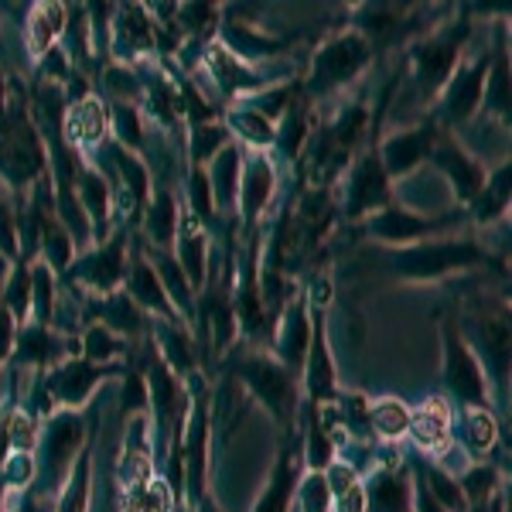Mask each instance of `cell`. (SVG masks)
<instances>
[{
    "instance_id": "cell-1",
    "label": "cell",
    "mask_w": 512,
    "mask_h": 512,
    "mask_svg": "<svg viewBox=\"0 0 512 512\" xmlns=\"http://www.w3.org/2000/svg\"><path fill=\"white\" fill-rule=\"evenodd\" d=\"M454 321L489 379L492 407L495 403L506 407L512 383V304L499 294H478L454 315Z\"/></svg>"
},
{
    "instance_id": "cell-2",
    "label": "cell",
    "mask_w": 512,
    "mask_h": 512,
    "mask_svg": "<svg viewBox=\"0 0 512 512\" xmlns=\"http://www.w3.org/2000/svg\"><path fill=\"white\" fill-rule=\"evenodd\" d=\"M495 263V253L475 236H437L414 246L383 250L376 267L403 284H434L454 274H472Z\"/></svg>"
},
{
    "instance_id": "cell-3",
    "label": "cell",
    "mask_w": 512,
    "mask_h": 512,
    "mask_svg": "<svg viewBox=\"0 0 512 512\" xmlns=\"http://www.w3.org/2000/svg\"><path fill=\"white\" fill-rule=\"evenodd\" d=\"M472 18L458 7V14L437 21L427 35L407 45V65H410V86L420 106L437 103V96L444 93V86L451 82L454 69L468 55V38H472Z\"/></svg>"
},
{
    "instance_id": "cell-4",
    "label": "cell",
    "mask_w": 512,
    "mask_h": 512,
    "mask_svg": "<svg viewBox=\"0 0 512 512\" xmlns=\"http://www.w3.org/2000/svg\"><path fill=\"white\" fill-rule=\"evenodd\" d=\"M441 352H444L441 386H444V400L451 403L454 414H461V410H489L492 407L489 379H485L482 366H478L475 352L461 338L454 315L441 318Z\"/></svg>"
},
{
    "instance_id": "cell-5",
    "label": "cell",
    "mask_w": 512,
    "mask_h": 512,
    "mask_svg": "<svg viewBox=\"0 0 512 512\" xmlns=\"http://www.w3.org/2000/svg\"><path fill=\"white\" fill-rule=\"evenodd\" d=\"M492 65V45L478 48V52L465 55L461 65L454 69L451 82L444 86V93L437 96L431 117L444 134L461 137L482 113V96H485V76Z\"/></svg>"
},
{
    "instance_id": "cell-6",
    "label": "cell",
    "mask_w": 512,
    "mask_h": 512,
    "mask_svg": "<svg viewBox=\"0 0 512 512\" xmlns=\"http://www.w3.org/2000/svg\"><path fill=\"white\" fill-rule=\"evenodd\" d=\"M236 376H239V383L250 390V396H256V403H263V407L280 420V427L291 431V424L297 417V403H301L297 373H291L277 355L250 352V355H239Z\"/></svg>"
},
{
    "instance_id": "cell-7",
    "label": "cell",
    "mask_w": 512,
    "mask_h": 512,
    "mask_svg": "<svg viewBox=\"0 0 512 512\" xmlns=\"http://www.w3.org/2000/svg\"><path fill=\"white\" fill-rule=\"evenodd\" d=\"M465 222H468L465 209L414 212V209H407V205L393 202L390 209L376 212V216H369L362 222V233L396 250V246H414V243H424V239L451 236V233H458V226H465Z\"/></svg>"
},
{
    "instance_id": "cell-8",
    "label": "cell",
    "mask_w": 512,
    "mask_h": 512,
    "mask_svg": "<svg viewBox=\"0 0 512 512\" xmlns=\"http://www.w3.org/2000/svg\"><path fill=\"white\" fill-rule=\"evenodd\" d=\"M376 59L373 45L359 35L355 28L342 31V35L328 38L325 45L315 52L311 62V76H308V96H332L338 89L352 86L362 72L369 69V62Z\"/></svg>"
},
{
    "instance_id": "cell-9",
    "label": "cell",
    "mask_w": 512,
    "mask_h": 512,
    "mask_svg": "<svg viewBox=\"0 0 512 512\" xmlns=\"http://www.w3.org/2000/svg\"><path fill=\"white\" fill-rule=\"evenodd\" d=\"M396 202L393 178L386 175L383 158H379V144H369L349 164V175H345V198H342V216L352 222H366L376 212L390 209Z\"/></svg>"
},
{
    "instance_id": "cell-10",
    "label": "cell",
    "mask_w": 512,
    "mask_h": 512,
    "mask_svg": "<svg viewBox=\"0 0 512 512\" xmlns=\"http://www.w3.org/2000/svg\"><path fill=\"white\" fill-rule=\"evenodd\" d=\"M427 168H431L434 175L448 185L454 205H458V209H465V212L475 205V198L482 195V188H485V178H489L485 161L475 158V154L461 144V137L444 134V130H441V137H437Z\"/></svg>"
},
{
    "instance_id": "cell-11",
    "label": "cell",
    "mask_w": 512,
    "mask_h": 512,
    "mask_svg": "<svg viewBox=\"0 0 512 512\" xmlns=\"http://www.w3.org/2000/svg\"><path fill=\"white\" fill-rule=\"evenodd\" d=\"M441 137V127L434 123V117H424L414 127H400L379 144V158H383L386 175L396 181H407V175H417L420 168H427L431 151Z\"/></svg>"
},
{
    "instance_id": "cell-12",
    "label": "cell",
    "mask_w": 512,
    "mask_h": 512,
    "mask_svg": "<svg viewBox=\"0 0 512 512\" xmlns=\"http://www.w3.org/2000/svg\"><path fill=\"white\" fill-rule=\"evenodd\" d=\"M304 393H308V403H315V407H332V403L342 400L335 355L332 345H328L325 311H311V349L308 359H304Z\"/></svg>"
},
{
    "instance_id": "cell-13",
    "label": "cell",
    "mask_w": 512,
    "mask_h": 512,
    "mask_svg": "<svg viewBox=\"0 0 512 512\" xmlns=\"http://www.w3.org/2000/svg\"><path fill=\"white\" fill-rule=\"evenodd\" d=\"M478 120L495 123L512 140V62L506 48V24H495L492 65H489V76H485V96H482Z\"/></svg>"
},
{
    "instance_id": "cell-14",
    "label": "cell",
    "mask_w": 512,
    "mask_h": 512,
    "mask_svg": "<svg viewBox=\"0 0 512 512\" xmlns=\"http://www.w3.org/2000/svg\"><path fill=\"white\" fill-rule=\"evenodd\" d=\"M410 441L427 458H441L454 441V410L444 396H427L424 403L410 407Z\"/></svg>"
},
{
    "instance_id": "cell-15",
    "label": "cell",
    "mask_w": 512,
    "mask_h": 512,
    "mask_svg": "<svg viewBox=\"0 0 512 512\" xmlns=\"http://www.w3.org/2000/svg\"><path fill=\"white\" fill-rule=\"evenodd\" d=\"M362 489H366V512H414V478L407 461L403 465L379 461Z\"/></svg>"
},
{
    "instance_id": "cell-16",
    "label": "cell",
    "mask_w": 512,
    "mask_h": 512,
    "mask_svg": "<svg viewBox=\"0 0 512 512\" xmlns=\"http://www.w3.org/2000/svg\"><path fill=\"white\" fill-rule=\"evenodd\" d=\"M277 359L284 362L291 373H301L304 359L311 349V304L308 294H294L287 301L284 315L277 321V338H274Z\"/></svg>"
},
{
    "instance_id": "cell-17",
    "label": "cell",
    "mask_w": 512,
    "mask_h": 512,
    "mask_svg": "<svg viewBox=\"0 0 512 512\" xmlns=\"http://www.w3.org/2000/svg\"><path fill=\"white\" fill-rule=\"evenodd\" d=\"M41 144L35 130L21 117H14L11 127L0 134V168L11 175V181H31L41 175Z\"/></svg>"
},
{
    "instance_id": "cell-18",
    "label": "cell",
    "mask_w": 512,
    "mask_h": 512,
    "mask_svg": "<svg viewBox=\"0 0 512 512\" xmlns=\"http://www.w3.org/2000/svg\"><path fill=\"white\" fill-rule=\"evenodd\" d=\"M274 188H277L274 161L267 158V151H253V158L243 164V175H239V209H243L246 222H256L267 212Z\"/></svg>"
},
{
    "instance_id": "cell-19",
    "label": "cell",
    "mask_w": 512,
    "mask_h": 512,
    "mask_svg": "<svg viewBox=\"0 0 512 512\" xmlns=\"http://www.w3.org/2000/svg\"><path fill=\"white\" fill-rule=\"evenodd\" d=\"M509 209H512V158L495 164L489 171L482 195L468 209V222H475V226H499V222H506Z\"/></svg>"
},
{
    "instance_id": "cell-20",
    "label": "cell",
    "mask_w": 512,
    "mask_h": 512,
    "mask_svg": "<svg viewBox=\"0 0 512 512\" xmlns=\"http://www.w3.org/2000/svg\"><path fill=\"white\" fill-rule=\"evenodd\" d=\"M454 434H458V451H465L472 461H485L499 441V414L489 410H461L454 414Z\"/></svg>"
},
{
    "instance_id": "cell-21",
    "label": "cell",
    "mask_w": 512,
    "mask_h": 512,
    "mask_svg": "<svg viewBox=\"0 0 512 512\" xmlns=\"http://www.w3.org/2000/svg\"><path fill=\"white\" fill-rule=\"evenodd\" d=\"M82 434H86V424L76 414H59L48 424L45 431V444H41V461H45V472L55 475L65 468V461L76 454Z\"/></svg>"
},
{
    "instance_id": "cell-22",
    "label": "cell",
    "mask_w": 512,
    "mask_h": 512,
    "mask_svg": "<svg viewBox=\"0 0 512 512\" xmlns=\"http://www.w3.org/2000/svg\"><path fill=\"white\" fill-rule=\"evenodd\" d=\"M304 417H308V427H304V451H301L304 468H308V472H328L332 461L338 458V451H335V437H332V427H328L325 410L308 403Z\"/></svg>"
},
{
    "instance_id": "cell-23",
    "label": "cell",
    "mask_w": 512,
    "mask_h": 512,
    "mask_svg": "<svg viewBox=\"0 0 512 512\" xmlns=\"http://www.w3.org/2000/svg\"><path fill=\"white\" fill-rule=\"evenodd\" d=\"M301 468H297V458H294V448H287L284 454L277 458L274 465V475H270L267 489L256 499L253 512H291V502H294V492H297V482H301Z\"/></svg>"
},
{
    "instance_id": "cell-24",
    "label": "cell",
    "mask_w": 512,
    "mask_h": 512,
    "mask_svg": "<svg viewBox=\"0 0 512 512\" xmlns=\"http://www.w3.org/2000/svg\"><path fill=\"white\" fill-rule=\"evenodd\" d=\"M239 175H243V154H239V147L226 144L216 154V161H212V178H209L212 202H216L219 209H233V205H236Z\"/></svg>"
},
{
    "instance_id": "cell-25",
    "label": "cell",
    "mask_w": 512,
    "mask_h": 512,
    "mask_svg": "<svg viewBox=\"0 0 512 512\" xmlns=\"http://www.w3.org/2000/svg\"><path fill=\"white\" fill-rule=\"evenodd\" d=\"M130 301H137L140 308L154 311V315L175 318V311H171V304H168V294H164V287L158 280V270H154L144 256H137L134 267H130Z\"/></svg>"
},
{
    "instance_id": "cell-26",
    "label": "cell",
    "mask_w": 512,
    "mask_h": 512,
    "mask_svg": "<svg viewBox=\"0 0 512 512\" xmlns=\"http://www.w3.org/2000/svg\"><path fill=\"white\" fill-rule=\"evenodd\" d=\"M325 478H328V489H332L335 512H366V489H362L359 472H355L352 461L335 458Z\"/></svg>"
},
{
    "instance_id": "cell-27",
    "label": "cell",
    "mask_w": 512,
    "mask_h": 512,
    "mask_svg": "<svg viewBox=\"0 0 512 512\" xmlns=\"http://www.w3.org/2000/svg\"><path fill=\"white\" fill-rule=\"evenodd\" d=\"M106 369L96 366V362H69L59 373L52 376V396L62 403H79L86 400V393L103 379Z\"/></svg>"
},
{
    "instance_id": "cell-28",
    "label": "cell",
    "mask_w": 512,
    "mask_h": 512,
    "mask_svg": "<svg viewBox=\"0 0 512 512\" xmlns=\"http://www.w3.org/2000/svg\"><path fill=\"white\" fill-rule=\"evenodd\" d=\"M369 431L379 441H400L410 431V407L400 396H383L369 403Z\"/></svg>"
},
{
    "instance_id": "cell-29",
    "label": "cell",
    "mask_w": 512,
    "mask_h": 512,
    "mask_svg": "<svg viewBox=\"0 0 512 512\" xmlns=\"http://www.w3.org/2000/svg\"><path fill=\"white\" fill-rule=\"evenodd\" d=\"M76 274L93 284L96 291H113L123 274V239H113V246H106L103 253H96L93 260H86Z\"/></svg>"
},
{
    "instance_id": "cell-30",
    "label": "cell",
    "mask_w": 512,
    "mask_h": 512,
    "mask_svg": "<svg viewBox=\"0 0 512 512\" xmlns=\"http://www.w3.org/2000/svg\"><path fill=\"white\" fill-rule=\"evenodd\" d=\"M458 485H461V492H465L468 509H472L478 502L492 499V495L502 489V468L492 465V461H472V465L458 475Z\"/></svg>"
},
{
    "instance_id": "cell-31",
    "label": "cell",
    "mask_w": 512,
    "mask_h": 512,
    "mask_svg": "<svg viewBox=\"0 0 512 512\" xmlns=\"http://www.w3.org/2000/svg\"><path fill=\"white\" fill-rule=\"evenodd\" d=\"M198 216H181V239H178V253H181V270H185L188 284H202L205 280V236L198 233Z\"/></svg>"
},
{
    "instance_id": "cell-32",
    "label": "cell",
    "mask_w": 512,
    "mask_h": 512,
    "mask_svg": "<svg viewBox=\"0 0 512 512\" xmlns=\"http://www.w3.org/2000/svg\"><path fill=\"white\" fill-rule=\"evenodd\" d=\"M69 140L72 144H96L106 134V117H103V106L96 99H79L76 106L69 110Z\"/></svg>"
},
{
    "instance_id": "cell-33",
    "label": "cell",
    "mask_w": 512,
    "mask_h": 512,
    "mask_svg": "<svg viewBox=\"0 0 512 512\" xmlns=\"http://www.w3.org/2000/svg\"><path fill=\"white\" fill-rule=\"evenodd\" d=\"M65 28V7L62 4H38L35 14L28 18V41L31 52L45 55L52 48V41L59 38V31Z\"/></svg>"
},
{
    "instance_id": "cell-34",
    "label": "cell",
    "mask_w": 512,
    "mask_h": 512,
    "mask_svg": "<svg viewBox=\"0 0 512 512\" xmlns=\"http://www.w3.org/2000/svg\"><path fill=\"white\" fill-rule=\"evenodd\" d=\"M229 123H233L236 134L246 137V144L256 147V151H267V147H274L277 127L263 117L260 110H253V106H246V110H233V113H229Z\"/></svg>"
},
{
    "instance_id": "cell-35",
    "label": "cell",
    "mask_w": 512,
    "mask_h": 512,
    "mask_svg": "<svg viewBox=\"0 0 512 512\" xmlns=\"http://www.w3.org/2000/svg\"><path fill=\"white\" fill-rule=\"evenodd\" d=\"M144 229L151 233L154 243H161V246H171V243H175V233H178V209H175V198H171L168 192H158V198H154L151 212H147Z\"/></svg>"
},
{
    "instance_id": "cell-36",
    "label": "cell",
    "mask_w": 512,
    "mask_h": 512,
    "mask_svg": "<svg viewBox=\"0 0 512 512\" xmlns=\"http://www.w3.org/2000/svg\"><path fill=\"white\" fill-rule=\"evenodd\" d=\"M294 499L301 502V512H335L332 489H328L325 472H308L297 482Z\"/></svg>"
},
{
    "instance_id": "cell-37",
    "label": "cell",
    "mask_w": 512,
    "mask_h": 512,
    "mask_svg": "<svg viewBox=\"0 0 512 512\" xmlns=\"http://www.w3.org/2000/svg\"><path fill=\"white\" fill-rule=\"evenodd\" d=\"M79 192H82V205H86V212L96 219V229H99V236H103L106 205H110V185H106L96 171H82V175H79Z\"/></svg>"
},
{
    "instance_id": "cell-38",
    "label": "cell",
    "mask_w": 512,
    "mask_h": 512,
    "mask_svg": "<svg viewBox=\"0 0 512 512\" xmlns=\"http://www.w3.org/2000/svg\"><path fill=\"white\" fill-rule=\"evenodd\" d=\"M127 512H171V489L164 478L137 485L127 492Z\"/></svg>"
},
{
    "instance_id": "cell-39",
    "label": "cell",
    "mask_w": 512,
    "mask_h": 512,
    "mask_svg": "<svg viewBox=\"0 0 512 512\" xmlns=\"http://www.w3.org/2000/svg\"><path fill=\"white\" fill-rule=\"evenodd\" d=\"M89 509V451H82L72 468V482L62 495V512H86Z\"/></svg>"
},
{
    "instance_id": "cell-40",
    "label": "cell",
    "mask_w": 512,
    "mask_h": 512,
    "mask_svg": "<svg viewBox=\"0 0 512 512\" xmlns=\"http://www.w3.org/2000/svg\"><path fill=\"white\" fill-rule=\"evenodd\" d=\"M158 274L164 280V287H168V294L171 301L178 304V308H185V311H192V291H188V277H185V270L178 267L171 256H161L158 260Z\"/></svg>"
},
{
    "instance_id": "cell-41",
    "label": "cell",
    "mask_w": 512,
    "mask_h": 512,
    "mask_svg": "<svg viewBox=\"0 0 512 512\" xmlns=\"http://www.w3.org/2000/svg\"><path fill=\"white\" fill-rule=\"evenodd\" d=\"M123 349V342L117 338V332H110L106 325H93L86 332V362H99V359H110Z\"/></svg>"
},
{
    "instance_id": "cell-42",
    "label": "cell",
    "mask_w": 512,
    "mask_h": 512,
    "mask_svg": "<svg viewBox=\"0 0 512 512\" xmlns=\"http://www.w3.org/2000/svg\"><path fill=\"white\" fill-rule=\"evenodd\" d=\"M31 294H35V308H38V318L41 321H52V301H55V287H52V270L41 263L31 274Z\"/></svg>"
},
{
    "instance_id": "cell-43",
    "label": "cell",
    "mask_w": 512,
    "mask_h": 512,
    "mask_svg": "<svg viewBox=\"0 0 512 512\" xmlns=\"http://www.w3.org/2000/svg\"><path fill=\"white\" fill-rule=\"evenodd\" d=\"M28 304H31V274L28 267H18L11 277V287H7V308L14 311V318L28 315Z\"/></svg>"
},
{
    "instance_id": "cell-44",
    "label": "cell",
    "mask_w": 512,
    "mask_h": 512,
    "mask_svg": "<svg viewBox=\"0 0 512 512\" xmlns=\"http://www.w3.org/2000/svg\"><path fill=\"white\" fill-rule=\"evenodd\" d=\"M192 137H195L192 151H195L198 161H205L209 154H216L219 147H226V144H222V140H226V130H222L219 123H195V134Z\"/></svg>"
},
{
    "instance_id": "cell-45",
    "label": "cell",
    "mask_w": 512,
    "mask_h": 512,
    "mask_svg": "<svg viewBox=\"0 0 512 512\" xmlns=\"http://www.w3.org/2000/svg\"><path fill=\"white\" fill-rule=\"evenodd\" d=\"M117 151V164H120V171H123V178H127V185H130V192L137 195V202H144L147 198V171H144V164H140L137 158H130V154H123L120 147H113Z\"/></svg>"
},
{
    "instance_id": "cell-46",
    "label": "cell",
    "mask_w": 512,
    "mask_h": 512,
    "mask_svg": "<svg viewBox=\"0 0 512 512\" xmlns=\"http://www.w3.org/2000/svg\"><path fill=\"white\" fill-rule=\"evenodd\" d=\"M192 205H195V216H209L212 212V188H209V178L202 175V168L192 171Z\"/></svg>"
},
{
    "instance_id": "cell-47",
    "label": "cell",
    "mask_w": 512,
    "mask_h": 512,
    "mask_svg": "<svg viewBox=\"0 0 512 512\" xmlns=\"http://www.w3.org/2000/svg\"><path fill=\"white\" fill-rule=\"evenodd\" d=\"M117 134L123 137V144H140V120L134 106H117Z\"/></svg>"
},
{
    "instance_id": "cell-48",
    "label": "cell",
    "mask_w": 512,
    "mask_h": 512,
    "mask_svg": "<svg viewBox=\"0 0 512 512\" xmlns=\"http://www.w3.org/2000/svg\"><path fill=\"white\" fill-rule=\"evenodd\" d=\"M14 349V315L7 308H0V362Z\"/></svg>"
},
{
    "instance_id": "cell-49",
    "label": "cell",
    "mask_w": 512,
    "mask_h": 512,
    "mask_svg": "<svg viewBox=\"0 0 512 512\" xmlns=\"http://www.w3.org/2000/svg\"><path fill=\"white\" fill-rule=\"evenodd\" d=\"M506 48H509V62H512V21L506 24Z\"/></svg>"
},
{
    "instance_id": "cell-50",
    "label": "cell",
    "mask_w": 512,
    "mask_h": 512,
    "mask_svg": "<svg viewBox=\"0 0 512 512\" xmlns=\"http://www.w3.org/2000/svg\"><path fill=\"white\" fill-rule=\"evenodd\" d=\"M506 407L512 410V383H509V400H506Z\"/></svg>"
}]
</instances>
